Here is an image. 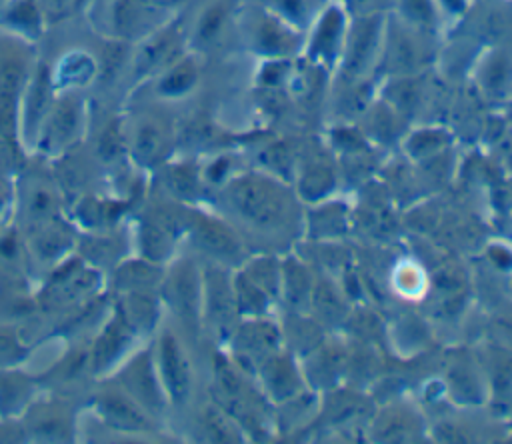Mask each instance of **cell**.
<instances>
[{"instance_id": "1", "label": "cell", "mask_w": 512, "mask_h": 444, "mask_svg": "<svg viewBox=\"0 0 512 444\" xmlns=\"http://www.w3.org/2000/svg\"><path fill=\"white\" fill-rule=\"evenodd\" d=\"M232 198L238 210L258 224H274L282 218L284 210L278 196L256 182H240Z\"/></svg>"}, {"instance_id": "2", "label": "cell", "mask_w": 512, "mask_h": 444, "mask_svg": "<svg viewBox=\"0 0 512 444\" xmlns=\"http://www.w3.org/2000/svg\"><path fill=\"white\" fill-rule=\"evenodd\" d=\"M160 364H162V376L168 392L172 394L174 400H182L188 392L190 374H188L186 358L182 356V350L172 336H164L162 340Z\"/></svg>"}, {"instance_id": "3", "label": "cell", "mask_w": 512, "mask_h": 444, "mask_svg": "<svg viewBox=\"0 0 512 444\" xmlns=\"http://www.w3.org/2000/svg\"><path fill=\"white\" fill-rule=\"evenodd\" d=\"M100 412L108 424L120 430H142L146 428V420L140 410L118 394H108L100 400Z\"/></svg>"}, {"instance_id": "4", "label": "cell", "mask_w": 512, "mask_h": 444, "mask_svg": "<svg viewBox=\"0 0 512 444\" xmlns=\"http://www.w3.org/2000/svg\"><path fill=\"white\" fill-rule=\"evenodd\" d=\"M20 76V66L14 62L4 64L0 72V132L6 136H10L14 130V98Z\"/></svg>"}, {"instance_id": "5", "label": "cell", "mask_w": 512, "mask_h": 444, "mask_svg": "<svg viewBox=\"0 0 512 444\" xmlns=\"http://www.w3.org/2000/svg\"><path fill=\"white\" fill-rule=\"evenodd\" d=\"M192 274L194 272H190V268H180L178 272H174L168 286L174 308H178L186 316H192L196 310V282Z\"/></svg>"}, {"instance_id": "6", "label": "cell", "mask_w": 512, "mask_h": 444, "mask_svg": "<svg viewBox=\"0 0 512 444\" xmlns=\"http://www.w3.org/2000/svg\"><path fill=\"white\" fill-rule=\"evenodd\" d=\"M128 338V332H126V326L116 320L114 324H110L102 336L98 338L96 342V348H94V366L96 368H104L106 364H110L114 360V356L122 350L124 342Z\"/></svg>"}, {"instance_id": "7", "label": "cell", "mask_w": 512, "mask_h": 444, "mask_svg": "<svg viewBox=\"0 0 512 444\" xmlns=\"http://www.w3.org/2000/svg\"><path fill=\"white\" fill-rule=\"evenodd\" d=\"M196 236L204 248H208L214 254H232L236 252L234 238L218 224L212 222H200L196 228Z\"/></svg>"}, {"instance_id": "8", "label": "cell", "mask_w": 512, "mask_h": 444, "mask_svg": "<svg viewBox=\"0 0 512 444\" xmlns=\"http://www.w3.org/2000/svg\"><path fill=\"white\" fill-rule=\"evenodd\" d=\"M132 388L134 392L146 402V404H158V390L156 382L152 378L150 366L144 364V360L136 362L132 368Z\"/></svg>"}, {"instance_id": "9", "label": "cell", "mask_w": 512, "mask_h": 444, "mask_svg": "<svg viewBox=\"0 0 512 444\" xmlns=\"http://www.w3.org/2000/svg\"><path fill=\"white\" fill-rule=\"evenodd\" d=\"M160 150H162V134L154 126H144L136 136V144H134L136 156L142 162H150L160 154Z\"/></svg>"}, {"instance_id": "10", "label": "cell", "mask_w": 512, "mask_h": 444, "mask_svg": "<svg viewBox=\"0 0 512 444\" xmlns=\"http://www.w3.org/2000/svg\"><path fill=\"white\" fill-rule=\"evenodd\" d=\"M192 82H194V70L188 64H182V66H178L174 72H170L166 76V80L162 82V92H166V94H180Z\"/></svg>"}, {"instance_id": "11", "label": "cell", "mask_w": 512, "mask_h": 444, "mask_svg": "<svg viewBox=\"0 0 512 444\" xmlns=\"http://www.w3.org/2000/svg\"><path fill=\"white\" fill-rule=\"evenodd\" d=\"M74 126H76V110L72 104H64L56 110V116H54V122H52V132L58 140H64L68 138L72 132H74Z\"/></svg>"}, {"instance_id": "12", "label": "cell", "mask_w": 512, "mask_h": 444, "mask_svg": "<svg viewBox=\"0 0 512 444\" xmlns=\"http://www.w3.org/2000/svg\"><path fill=\"white\" fill-rule=\"evenodd\" d=\"M46 96H48V80H46V74L40 72V76L36 78V84L30 92V104H28V116H30V122H36L40 112L44 110V102H46Z\"/></svg>"}, {"instance_id": "13", "label": "cell", "mask_w": 512, "mask_h": 444, "mask_svg": "<svg viewBox=\"0 0 512 444\" xmlns=\"http://www.w3.org/2000/svg\"><path fill=\"white\" fill-rule=\"evenodd\" d=\"M152 278H154V272L142 264H130L120 272V280H124L126 286H144Z\"/></svg>"}, {"instance_id": "14", "label": "cell", "mask_w": 512, "mask_h": 444, "mask_svg": "<svg viewBox=\"0 0 512 444\" xmlns=\"http://www.w3.org/2000/svg\"><path fill=\"white\" fill-rule=\"evenodd\" d=\"M170 40L168 38H162V40H156L152 42L146 50H144V56H142V68H150V66H156L160 60L166 58V54L170 52Z\"/></svg>"}, {"instance_id": "15", "label": "cell", "mask_w": 512, "mask_h": 444, "mask_svg": "<svg viewBox=\"0 0 512 444\" xmlns=\"http://www.w3.org/2000/svg\"><path fill=\"white\" fill-rule=\"evenodd\" d=\"M92 72V62L86 56H72L66 66L62 68V74L70 78H86Z\"/></svg>"}, {"instance_id": "16", "label": "cell", "mask_w": 512, "mask_h": 444, "mask_svg": "<svg viewBox=\"0 0 512 444\" xmlns=\"http://www.w3.org/2000/svg\"><path fill=\"white\" fill-rule=\"evenodd\" d=\"M220 22H222V10L220 8H212L204 14L202 18V24H200V38L204 40H210L218 28H220Z\"/></svg>"}, {"instance_id": "17", "label": "cell", "mask_w": 512, "mask_h": 444, "mask_svg": "<svg viewBox=\"0 0 512 444\" xmlns=\"http://www.w3.org/2000/svg\"><path fill=\"white\" fill-rule=\"evenodd\" d=\"M276 2H278L280 10L292 18H296V16L300 18L306 10V0H276Z\"/></svg>"}, {"instance_id": "18", "label": "cell", "mask_w": 512, "mask_h": 444, "mask_svg": "<svg viewBox=\"0 0 512 444\" xmlns=\"http://www.w3.org/2000/svg\"><path fill=\"white\" fill-rule=\"evenodd\" d=\"M172 186H174V190H180V192H190L192 190V186H194V180H192V176L190 174H186L184 170H176L174 174H172Z\"/></svg>"}, {"instance_id": "19", "label": "cell", "mask_w": 512, "mask_h": 444, "mask_svg": "<svg viewBox=\"0 0 512 444\" xmlns=\"http://www.w3.org/2000/svg\"><path fill=\"white\" fill-rule=\"evenodd\" d=\"M50 204H52V200H50V196H48V192H36L34 194V200H32V212L34 214H46L48 212V208H50Z\"/></svg>"}, {"instance_id": "20", "label": "cell", "mask_w": 512, "mask_h": 444, "mask_svg": "<svg viewBox=\"0 0 512 444\" xmlns=\"http://www.w3.org/2000/svg\"><path fill=\"white\" fill-rule=\"evenodd\" d=\"M14 352H16V344L10 340V336L0 334V360L12 358Z\"/></svg>"}, {"instance_id": "21", "label": "cell", "mask_w": 512, "mask_h": 444, "mask_svg": "<svg viewBox=\"0 0 512 444\" xmlns=\"http://www.w3.org/2000/svg\"><path fill=\"white\" fill-rule=\"evenodd\" d=\"M116 150H118V140H116V132H108L106 136H104V140H102V152L106 154V156H114L116 154Z\"/></svg>"}, {"instance_id": "22", "label": "cell", "mask_w": 512, "mask_h": 444, "mask_svg": "<svg viewBox=\"0 0 512 444\" xmlns=\"http://www.w3.org/2000/svg\"><path fill=\"white\" fill-rule=\"evenodd\" d=\"M66 2H68V0H46V4H48L52 10H56V8H62Z\"/></svg>"}, {"instance_id": "23", "label": "cell", "mask_w": 512, "mask_h": 444, "mask_svg": "<svg viewBox=\"0 0 512 444\" xmlns=\"http://www.w3.org/2000/svg\"><path fill=\"white\" fill-rule=\"evenodd\" d=\"M448 6H452V8H456V6H460L462 4V0H444Z\"/></svg>"}]
</instances>
